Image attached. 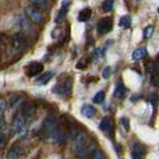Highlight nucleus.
Wrapping results in <instances>:
<instances>
[{
    "label": "nucleus",
    "instance_id": "f257e3e1",
    "mask_svg": "<svg viewBox=\"0 0 159 159\" xmlns=\"http://www.w3.org/2000/svg\"><path fill=\"white\" fill-rule=\"evenodd\" d=\"M71 89H73V80L66 79L64 81H62L60 84L55 87L52 92L61 95V96H68V95L71 94Z\"/></svg>",
    "mask_w": 159,
    "mask_h": 159
},
{
    "label": "nucleus",
    "instance_id": "f03ea898",
    "mask_svg": "<svg viewBox=\"0 0 159 159\" xmlns=\"http://www.w3.org/2000/svg\"><path fill=\"white\" fill-rule=\"evenodd\" d=\"M25 13H26L27 18L34 24H43L44 23V16L42 13V11L36 8V7H26L25 8Z\"/></svg>",
    "mask_w": 159,
    "mask_h": 159
},
{
    "label": "nucleus",
    "instance_id": "7ed1b4c3",
    "mask_svg": "<svg viewBox=\"0 0 159 159\" xmlns=\"http://www.w3.org/2000/svg\"><path fill=\"white\" fill-rule=\"evenodd\" d=\"M12 129L16 134H23L25 132V119L21 114H17L12 122Z\"/></svg>",
    "mask_w": 159,
    "mask_h": 159
},
{
    "label": "nucleus",
    "instance_id": "20e7f679",
    "mask_svg": "<svg viewBox=\"0 0 159 159\" xmlns=\"http://www.w3.org/2000/svg\"><path fill=\"white\" fill-rule=\"evenodd\" d=\"M113 27V19L111 17H107V18H103L101 19L98 23V32L100 34H105V33L109 32Z\"/></svg>",
    "mask_w": 159,
    "mask_h": 159
},
{
    "label": "nucleus",
    "instance_id": "39448f33",
    "mask_svg": "<svg viewBox=\"0 0 159 159\" xmlns=\"http://www.w3.org/2000/svg\"><path fill=\"white\" fill-rule=\"evenodd\" d=\"M12 43H13V47L17 50H25L27 48V39L23 33L14 34L13 38H12Z\"/></svg>",
    "mask_w": 159,
    "mask_h": 159
},
{
    "label": "nucleus",
    "instance_id": "423d86ee",
    "mask_svg": "<svg viewBox=\"0 0 159 159\" xmlns=\"http://www.w3.org/2000/svg\"><path fill=\"white\" fill-rule=\"evenodd\" d=\"M44 66L42 63H38V62H32L30 63L29 66H27V70H26V75L30 76V77H33V76H37L39 75L42 71H43Z\"/></svg>",
    "mask_w": 159,
    "mask_h": 159
},
{
    "label": "nucleus",
    "instance_id": "0eeeda50",
    "mask_svg": "<svg viewBox=\"0 0 159 159\" xmlns=\"http://www.w3.org/2000/svg\"><path fill=\"white\" fill-rule=\"evenodd\" d=\"M36 114V108L32 103H24L21 106V115L24 116V119L31 120Z\"/></svg>",
    "mask_w": 159,
    "mask_h": 159
},
{
    "label": "nucleus",
    "instance_id": "6e6552de",
    "mask_svg": "<svg viewBox=\"0 0 159 159\" xmlns=\"http://www.w3.org/2000/svg\"><path fill=\"white\" fill-rule=\"evenodd\" d=\"M100 129L102 131L103 133H106V134H111L113 132V121L111 118H103V119L101 120V122H100Z\"/></svg>",
    "mask_w": 159,
    "mask_h": 159
},
{
    "label": "nucleus",
    "instance_id": "1a4fd4ad",
    "mask_svg": "<svg viewBox=\"0 0 159 159\" xmlns=\"http://www.w3.org/2000/svg\"><path fill=\"white\" fill-rule=\"evenodd\" d=\"M81 113L86 118H93L94 115L96 114V111H95V108L92 105H84L81 108Z\"/></svg>",
    "mask_w": 159,
    "mask_h": 159
},
{
    "label": "nucleus",
    "instance_id": "9d476101",
    "mask_svg": "<svg viewBox=\"0 0 159 159\" xmlns=\"http://www.w3.org/2000/svg\"><path fill=\"white\" fill-rule=\"evenodd\" d=\"M146 70L150 74H158L159 73V61H148L146 63Z\"/></svg>",
    "mask_w": 159,
    "mask_h": 159
},
{
    "label": "nucleus",
    "instance_id": "9b49d317",
    "mask_svg": "<svg viewBox=\"0 0 159 159\" xmlns=\"http://www.w3.org/2000/svg\"><path fill=\"white\" fill-rule=\"evenodd\" d=\"M68 4H69V1H64V2H63L61 10L58 11L57 16H56V23H62V21L64 20L66 13H68V7H66V5H68Z\"/></svg>",
    "mask_w": 159,
    "mask_h": 159
},
{
    "label": "nucleus",
    "instance_id": "f8f14e48",
    "mask_svg": "<svg viewBox=\"0 0 159 159\" xmlns=\"http://www.w3.org/2000/svg\"><path fill=\"white\" fill-rule=\"evenodd\" d=\"M20 154V147L18 144L12 145V147L7 152V159H17Z\"/></svg>",
    "mask_w": 159,
    "mask_h": 159
},
{
    "label": "nucleus",
    "instance_id": "ddd939ff",
    "mask_svg": "<svg viewBox=\"0 0 159 159\" xmlns=\"http://www.w3.org/2000/svg\"><path fill=\"white\" fill-rule=\"evenodd\" d=\"M125 93H126V89H125L124 84L119 81L115 86V89H114V96L118 98V99H121V98H124Z\"/></svg>",
    "mask_w": 159,
    "mask_h": 159
},
{
    "label": "nucleus",
    "instance_id": "4468645a",
    "mask_svg": "<svg viewBox=\"0 0 159 159\" xmlns=\"http://www.w3.org/2000/svg\"><path fill=\"white\" fill-rule=\"evenodd\" d=\"M146 56V49L145 48H138L137 50H134L132 53V60L133 61H139L143 60Z\"/></svg>",
    "mask_w": 159,
    "mask_h": 159
},
{
    "label": "nucleus",
    "instance_id": "2eb2a0df",
    "mask_svg": "<svg viewBox=\"0 0 159 159\" xmlns=\"http://www.w3.org/2000/svg\"><path fill=\"white\" fill-rule=\"evenodd\" d=\"M92 17V10L90 8H84L79 13V20L80 21H88Z\"/></svg>",
    "mask_w": 159,
    "mask_h": 159
},
{
    "label": "nucleus",
    "instance_id": "dca6fc26",
    "mask_svg": "<svg viewBox=\"0 0 159 159\" xmlns=\"http://www.w3.org/2000/svg\"><path fill=\"white\" fill-rule=\"evenodd\" d=\"M52 76H53L52 71H49V73L43 74L42 76H39V79L37 80V82H36V83H37V84H47L48 82L52 79Z\"/></svg>",
    "mask_w": 159,
    "mask_h": 159
},
{
    "label": "nucleus",
    "instance_id": "f3484780",
    "mask_svg": "<svg viewBox=\"0 0 159 159\" xmlns=\"http://www.w3.org/2000/svg\"><path fill=\"white\" fill-rule=\"evenodd\" d=\"M33 7L38 8V10H45L48 8V2L47 0H29Z\"/></svg>",
    "mask_w": 159,
    "mask_h": 159
},
{
    "label": "nucleus",
    "instance_id": "a211bd4d",
    "mask_svg": "<svg viewBox=\"0 0 159 159\" xmlns=\"http://www.w3.org/2000/svg\"><path fill=\"white\" fill-rule=\"evenodd\" d=\"M119 25L124 29H127V27L131 26V17L129 16H124L121 17L119 20Z\"/></svg>",
    "mask_w": 159,
    "mask_h": 159
},
{
    "label": "nucleus",
    "instance_id": "6ab92c4d",
    "mask_svg": "<svg viewBox=\"0 0 159 159\" xmlns=\"http://www.w3.org/2000/svg\"><path fill=\"white\" fill-rule=\"evenodd\" d=\"M103 100H105V92L103 90L98 92L93 98V101L95 103H101V102H103Z\"/></svg>",
    "mask_w": 159,
    "mask_h": 159
},
{
    "label": "nucleus",
    "instance_id": "aec40b11",
    "mask_svg": "<svg viewBox=\"0 0 159 159\" xmlns=\"http://www.w3.org/2000/svg\"><path fill=\"white\" fill-rule=\"evenodd\" d=\"M153 34V26L152 25H148L147 27H145V30H144V37H145V39H148V38H151Z\"/></svg>",
    "mask_w": 159,
    "mask_h": 159
},
{
    "label": "nucleus",
    "instance_id": "412c9836",
    "mask_svg": "<svg viewBox=\"0 0 159 159\" xmlns=\"http://www.w3.org/2000/svg\"><path fill=\"white\" fill-rule=\"evenodd\" d=\"M132 159H143L141 158V151L139 150V147H138V146H135V147H134V150H133Z\"/></svg>",
    "mask_w": 159,
    "mask_h": 159
},
{
    "label": "nucleus",
    "instance_id": "4be33fe9",
    "mask_svg": "<svg viewBox=\"0 0 159 159\" xmlns=\"http://www.w3.org/2000/svg\"><path fill=\"white\" fill-rule=\"evenodd\" d=\"M90 154H92V159H106L105 154L101 151H93Z\"/></svg>",
    "mask_w": 159,
    "mask_h": 159
},
{
    "label": "nucleus",
    "instance_id": "5701e85b",
    "mask_svg": "<svg viewBox=\"0 0 159 159\" xmlns=\"http://www.w3.org/2000/svg\"><path fill=\"white\" fill-rule=\"evenodd\" d=\"M113 7V0H106L103 4H102V8L105 11H111Z\"/></svg>",
    "mask_w": 159,
    "mask_h": 159
},
{
    "label": "nucleus",
    "instance_id": "b1692460",
    "mask_svg": "<svg viewBox=\"0 0 159 159\" xmlns=\"http://www.w3.org/2000/svg\"><path fill=\"white\" fill-rule=\"evenodd\" d=\"M151 84L154 87H159V73L153 74L151 77Z\"/></svg>",
    "mask_w": 159,
    "mask_h": 159
},
{
    "label": "nucleus",
    "instance_id": "393cba45",
    "mask_svg": "<svg viewBox=\"0 0 159 159\" xmlns=\"http://www.w3.org/2000/svg\"><path fill=\"white\" fill-rule=\"evenodd\" d=\"M111 74H112V68L111 66H106L105 70L102 71V77L103 79H108L111 76Z\"/></svg>",
    "mask_w": 159,
    "mask_h": 159
},
{
    "label": "nucleus",
    "instance_id": "a878e982",
    "mask_svg": "<svg viewBox=\"0 0 159 159\" xmlns=\"http://www.w3.org/2000/svg\"><path fill=\"white\" fill-rule=\"evenodd\" d=\"M121 125H122V127H124L126 131L129 129V121H128L127 118H122V119H121Z\"/></svg>",
    "mask_w": 159,
    "mask_h": 159
},
{
    "label": "nucleus",
    "instance_id": "bb28decb",
    "mask_svg": "<svg viewBox=\"0 0 159 159\" xmlns=\"http://www.w3.org/2000/svg\"><path fill=\"white\" fill-rule=\"evenodd\" d=\"M6 102L4 101V100H0V113H4V111L6 109Z\"/></svg>",
    "mask_w": 159,
    "mask_h": 159
},
{
    "label": "nucleus",
    "instance_id": "cd10ccee",
    "mask_svg": "<svg viewBox=\"0 0 159 159\" xmlns=\"http://www.w3.org/2000/svg\"><path fill=\"white\" fill-rule=\"evenodd\" d=\"M21 101H23V99H21V98H17V99H16V100L13 101V102H12V107L19 106L20 103H21Z\"/></svg>",
    "mask_w": 159,
    "mask_h": 159
},
{
    "label": "nucleus",
    "instance_id": "c85d7f7f",
    "mask_svg": "<svg viewBox=\"0 0 159 159\" xmlns=\"http://www.w3.org/2000/svg\"><path fill=\"white\" fill-rule=\"evenodd\" d=\"M87 66V61L86 60H82L81 62H79V64H77V68L79 69H82V68H84Z\"/></svg>",
    "mask_w": 159,
    "mask_h": 159
},
{
    "label": "nucleus",
    "instance_id": "c756f323",
    "mask_svg": "<svg viewBox=\"0 0 159 159\" xmlns=\"http://www.w3.org/2000/svg\"><path fill=\"white\" fill-rule=\"evenodd\" d=\"M5 125V119H4V114L0 113V128Z\"/></svg>",
    "mask_w": 159,
    "mask_h": 159
},
{
    "label": "nucleus",
    "instance_id": "7c9ffc66",
    "mask_svg": "<svg viewBox=\"0 0 159 159\" xmlns=\"http://www.w3.org/2000/svg\"><path fill=\"white\" fill-rule=\"evenodd\" d=\"M4 146H5V139L1 137V138H0V148H2Z\"/></svg>",
    "mask_w": 159,
    "mask_h": 159
},
{
    "label": "nucleus",
    "instance_id": "2f4dec72",
    "mask_svg": "<svg viewBox=\"0 0 159 159\" xmlns=\"http://www.w3.org/2000/svg\"><path fill=\"white\" fill-rule=\"evenodd\" d=\"M151 102H152L153 105H156V103H157V96H156V95H153L152 98H151Z\"/></svg>",
    "mask_w": 159,
    "mask_h": 159
},
{
    "label": "nucleus",
    "instance_id": "473e14b6",
    "mask_svg": "<svg viewBox=\"0 0 159 159\" xmlns=\"http://www.w3.org/2000/svg\"><path fill=\"white\" fill-rule=\"evenodd\" d=\"M157 61H159V53H158V56H157Z\"/></svg>",
    "mask_w": 159,
    "mask_h": 159
}]
</instances>
